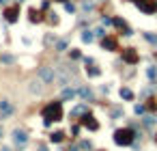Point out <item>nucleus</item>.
<instances>
[{
  "label": "nucleus",
  "mask_w": 157,
  "mask_h": 151,
  "mask_svg": "<svg viewBox=\"0 0 157 151\" xmlns=\"http://www.w3.org/2000/svg\"><path fill=\"white\" fill-rule=\"evenodd\" d=\"M43 119H45V123L62 121V106H60V102H52V104L45 106L43 108Z\"/></svg>",
  "instance_id": "obj_1"
},
{
  "label": "nucleus",
  "mask_w": 157,
  "mask_h": 151,
  "mask_svg": "<svg viewBox=\"0 0 157 151\" xmlns=\"http://www.w3.org/2000/svg\"><path fill=\"white\" fill-rule=\"evenodd\" d=\"M114 143H116V145H123V147L131 145V143H134V130H129V127L116 130V132H114Z\"/></svg>",
  "instance_id": "obj_2"
},
{
  "label": "nucleus",
  "mask_w": 157,
  "mask_h": 151,
  "mask_svg": "<svg viewBox=\"0 0 157 151\" xmlns=\"http://www.w3.org/2000/svg\"><path fill=\"white\" fill-rule=\"evenodd\" d=\"M39 80L43 84H54V82H56V69L50 67V65L39 67Z\"/></svg>",
  "instance_id": "obj_3"
},
{
  "label": "nucleus",
  "mask_w": 157,
  "mask_h": 151,
  "mask_svg": "<svg viewBox=\"0 0 157 151\" xmlns=\"http://www.w3.org/2000/svg\"><path fill=\"white\" fill-rule=\"evenodd\" d=\"M56 84L58 86H67L69 80H71V69L69 67H62V65H56Z\"/></svg>",
  "instance_id": "obj_4"
},
{
  "label": "nucleus",
  "mask_w": 157,
  "mask_h": 151,
  "mask_svg": "<svg viewBox=\"0 0 157 151\" xmlns=\"http://www.w3.org/2000/svg\"><path fill=\"white\" fill-rule=\"evenodd\" d=\"M13 112H15V108H13L11 102L9 99H0V119H9Z\"/></svg>",
  "instance_id": "obj_5"
},
{
  "label": "nucleus",
  "mask_w": 157,
  "mask_h": 151,
  "mask_svg": "<svg viewBox=\"0 0 157 151\" xmlns=\"http://www.w3.org/2000/svg\"><path fill=\"white\" fill-rule=\"evenodd\" d=\"M13 143H15L17 147H24L26 143H28V134H26L24 130H15V132H13Z\"/></svg>",
  "instance_id": "obj_6"
},
{
  "label": "nucleus",
  "mask_w": 157,
  "mask_h": 151,
  "mask_svg": "<svg viewBox=\"0 0 157 151\" xmlns=\"http://www.w3.org/2000/svg\"><path fill=\"white\" fill-rule=\"evenodd\" d=\"M123 60H125V63H129V65H136V63H138V52H136L134 48L123 50Z\"/></svg>",
  "instance_id": "obj_7"
},
{
  "label": "nucleus",
  "mask_w": 157,
  "mask_h": 151,
  "mask_svg": "<svg viewBox=\"0 0 157 151\" xmlns=\"http://www.w3.org/2000/svg\"><path fill=\"white\" fill-rule=\"evenodd\" d=\"M136 2H138V7H140L144 13H153L155 9H157V2H155V0H136Z\"/></svg>",
  "instance_id": "obj_8"
},
{
  "label": "nucleus",
  "mask_w": 157,
  "mask_h": 151,
  "mask_svg": "<svg viewBox=\"0 0 157 151\" xmlns=\"http://www.w3.org/2000/svg\"><path fill=\"white\" fill-rule=\"evenodd\" d=\"M17 17H20V7H9L7 11H4V20L7 22H17Z\"/></svg>",
  "instance_id": "obj_9"
},
{
  "label": "nucleus",
  "mask_w": 157,
  "mask_h": 151,
  "mask_svg": "<svg viewBox=\"0 0 157 151\" xmlns=\"http://www.w3.org/2000/svg\"><path fill=\"white\" fill-rule=\"evenodd\" d=\"M82 125L88 127V130H97V127H99V123L95 121V117H90V114H84V117H82Z\"/></svg>",
  "instance_id": "obj_10"
},
{
  "label": "nucleus",
  "mask_w": 157,
  "mask_h": 151,
  "mask_svg": "<svg viewBox=\"0 0 157 151\" xmlns=\"http://www.w3.org/2000/svg\"><path fill=\"white\" fill-rule=\"evenodd\" d=\"M101 46H103V50H110V52L118 50V43H116V39H114V37H106L103 41H101Z\"/></svg>",
  "instance_id": "obj_11"
},
{
  "label": "nucleus",
  "mask_w": 157,
  "mask_h": 151,
  "mask_svg": "<svg viewBox=\"0 0 157 151\" xmlns=\"http://www.w3.org/2000/svg\"><path fill=\"white\" fill-rule=\"evenodd\" d=\"M28 91H30L32 95H39V93L43 91V82H41V80H32L30 86H28Z\"/></svg>",
  "instance_id": "obj_12"
},
{
  "label": "nucleus",
  "mask_w": 157,
  "mask_h": 151,
  "mask_svg": "<svg viewBox=\"0 0 157 151\" xmlns=\"http://www.w3.org/2000/svg\"><path fill=\"white\" fill-rule=\"evenodd\" d=\"M28 15H30V22H41V20H43V17H41V13L37 11V9H30V11H28Z\"/></svg>",
  "instance_id": "obj_13"
},
{
  "label": "nucleus",
  "mask_w": 157,
  "mask_h": 151,
  "mask_svg": "<svg viewBox=\"0 0 157 151\" xmlns=\"http://www.w3.org/2000/svg\"><path fill=\"white\" fill-rule=\"evenodd\" d=\"M62 132H54V134H50V140H52V143H60V140H62Z\"/></svg>",
  "instance_id": "obj_14"
},
{
  "label": "nucleus",
  "mask_w": 157,
  "mask_h": 151,
  "mask_svg": "<svg viewBox=\"0 0 157 151\" xmlns=\"http://www.w3.org/2000/svg\"><path fill=\"white\" fill-rule=\"evenodd\" d=\"M62 97H65V99H73V97H76V91H73V88H65Z\"/></svg>",
  "instance_id": "obj_15"
},
{
  "label": "nucleus",
  "mask_w": 157,
  "mask_h": 151,
  "mask_svg": "<svg viewBox=\"0 0 157 151\" xmlns=\"http://www.w3.org/2000/svg\"><path fill=\"white\" fill-rule=\"evenodd\" d=\"M121 97L123 99H134V93L129 91V88H121Z\"/></svg>",
  "instance_id": "obj_16"
},
{
  "label": "nucleus",
  "mask_w": 157,
  "mask_h": 151,
  "mask_svg": "<svg viewBox=\"0 0 157 151\" xmlns=\"http://www.w3.org/2000/svg\"><path fill=\"white\" fill-rule=\"evenodd\" d=\"M86 71H88V76H90V78H97V76L101 74V71H99V69H97V67H88V69H86Z\"/></svg>",
  "instance_id": "obj_17"
},
{
  "label": "nucleus",
  "mask_w": 157,
  "mask_h": 151,
  "mask_svg": "<svg viewBox=\"0 0 157 151\" xmlns=\"http://www.w3.org/2000/svg\"><path fill=\"white\" fill-rule=\"evenodd\" d=\"M0 60H2V63H7V65H9V63H13L15 58H13L11 54H4V56H0Z\"/></svg>",
  "instance_id": "obj_18"
},
{
  "label": "nucleus",
  "mask_w": 157,
  "mask_h": 151,
  "mask_svg": "<svg viewBox=\"0 0 157 151\" xmlns=\"http://www.w3.org/2000/svg\"><path fill=\"white\" fill-rule=\"evenodd\" d=\"M82 41H93V32H82Z\"/></svg>",
  "instance_id": "obj_19"
},
{
  "label": "nucleus",
  "mask_w": 157,
  "mask_h": 151,
  "mask_svg": "<svg viewBox=\"0 0 157 151\" xmlns=\"http://www.w3.org/2000/svg\"><path fill=\"white\" fill-rule=\"evenodd\" d=\"M80 95L84 97V99H88V97H90V91H88V88H80Z\"/></svg>",
  "instance_id": "obj_20"
},
{
  "label": "nucleus",
  "mask_w": 157,
  "mask_h": 151,
  "mask_svg": "<svg viewBox=\"0 0 157 151\" xmlns=\"http://www.w3.org/2000/svg\"><path fill=\"white\" fill-rule=\"evenodd\" d=\"M65 48H67V41H58V43H56V50H58V52H62Z\"/></svg>",
  "instance_id": "obj_21"
},
{
  "label": "nucleus",
  "mask_w": 157,
  "mask_h": 151,
  "mask_svg": "<svg viewBox=\"0 0 157 151\" xmlns=\"http://www.w3.org/2000/svg\"><path fill=\"white\" fill-rule=\"evenodd\" d=\"M52 41H54L52 35H45V46H52Z\"/></svg>",
  "instance_id": "obj_22"
},
{
  "label": "nucleus",
  "mask_w": 157,
  "mask_h": 151,
  "mask_svg": "<svg viewBox=\"0 0 157 151\" xmlns=\"http://www.w3.org/2000/svg\"><path fill=\"white\" fill-rule=\"evenodd\" d=\"M50 22H52V24H58V17H56V13H50Z\"/></svg>",
  "instance_id": "obj_23"
},
{
  "label": "nucleus",
  "mask_w": 157,
  "mask_h": 151,
  "mask_svg": "<svg viewBox=\"0 0 157 151\" xmlns=\"http://www.w3.org/2000/svg\"><path fill=\"white\" fill-rule=\"evenodd\" d=\"M82 112H84V106H80V108L73 110V114H82Z\"/></svg>",
  "instance_id": "obj_24"
},
{
  "label": "nucleus",
  "mask_w": 157,
  "mask_h": 151,
  "mask_svg": "<svg viewBox=\"0 0 157 151\" xmlns=\"http://www.w3.org/2000/svg\"><path fill=\"white\" fill-rule=\"evenodd\" d=\"M65 9H67L69 13H73V4H71V2H67V4H65Z\"/></svg>",
  "instance_id": "obj_25"
},
{
  "label": "nucleus",
  "mask_w": 157,
  "mask_h": 151,
  "mask_svg": "<svg viewBox=\"0 0 157 151\" xmlns=\"http://www.w3.org/2000/svg\"><path fill=\"white\" fill-rule=\"evenodd\" d=\"M0 151H11V149H9V147H2V149H0Z\"/></svg>",
  "instance_id": "obj_26"
},
{
  "label": "nucleus",
  "mask_w": 157,
  "mask_h": 151,
  "mask_svg": "<svg viewBox=\"0 0 157 151\" xmlns=\"http://www.w3.org/2000/svg\"><path fill=\"white\" fill-rule=\"evenodd\" d=\"M0 2H7V0H0Z\"/></svg>",
  "instance_id": "obj_27"
},
{
  "label": "nucleus",
  "mask_w": 157,
  "mask_h": 151,
  "mask_svg": "<svg viewBox=\"0 0 157 151\" xmlns=\"http://www.w3.org/2000/svg\"><path fill=\"white\" fill-rule=\"evenodd\" d=\"M60 2H67V0H60Z\"/></svg>",
  "instance_id": "obj_28"
},
{
  "label": "nucleus",
  "mask_w": 157,
  "mask_h": 151,
  "mask_svg": "<svg viewBox=\"0 0 157 151\" xmlns=\"http://www.w3.org/2000/svg\"><path fill=\"white\" fill-rule=\"evenodd\" d=\"M69 151H76V149H69Z\"/></svg>",
  "instance_id": "obj_29"
},
{
  "label": "nucleus",
  "mask_w": 157,
  "mask_h": 151,
  "mask_svg": "<svg viewBox=\"0 0 157 151\" xmlns=\"http://www.w3.org/2000/svg\"><path fill=\"white\" fill-rule=\"evenodd\" d=\"M155 138H157V136H155Z\"/></svg>",
  "instance_id": "obj_30"
}]
</instances>
